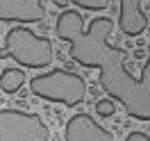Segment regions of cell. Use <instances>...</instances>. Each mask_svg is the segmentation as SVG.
<instances>
[{"label":"cell","instance_id":"10","mask_svg":"<svg viewBox=\"0 0 150 141\" xmlns=\"http://www.w3.org/2000/svg\"><path fill=\"white\" fill-rule=\"evenodd\" d=\"M114 109H116L114 103H112V100H107V98L96 103V112L100 114V116H105V118H107V116H114Z\"/></svg>","mask_w":150,"mask_h":141},{"label":"cell","instance_id":"8","mask_svg":"<svg viewBox=\"0 0 150 141\" xmlns=\"http://www.w3.org/2000/svg\"><path fill=\"white\" fill-rule=\"evenodd\" d=\"M25 82V73L18 68H5L0 73V89L5 94H16Z\"/></svg>","mask_w":150,"mask_h":141},{"label":"cell","instance_id":"1","mask_svg":"<svg viewBox=\"0 0 150 141\" xmlns=\"http://www.w3.org/2000/svg\"><path fill=\"white\" fill-rule=\"evenodd\" d=\"M114 21L107 16H98L84 28V18L80 11H62L57 18V37L71 43V57L80 66L100 71V86L107 96L118 100L132 118L150 121V46L148 64L134 77L123 66L125 50L109 43Z\"/></svg>","mask_w":150,"mask_h":141},{"label":"cell","instance_id":"5","mask_svg":"<svg viewBox=\"0 0 150 141\" xmlns=\"http://www.w3.org/2000/svg\"><path fill=\"white\" fill-rule=\"evenodd\" d=\"M46 18L43 0H0L2 23H39Z\"/></svg>","mask_w":150,"mask_h":141},{"label":"cell","instance_id":"12","mask_svg":"<svg viewBox=\"0 0 150 141\" xmlns=\"http://www.w3.org/2000/svg\"><path fill=\"white\" fill-rule=\"evenodd\" d=\"M71 0H52V5H57V7H66Z\"/></svg>","mask_w":150,"mask_h":141},{"label":"cell","instance_id":"3","mask_svg":"<svg viewBox=\"0 0 150 141\" xmlns=\"http://www.w3.org/2000/svg\"><path fill=\"white\" fill-rule=\"evenodd\" d=\"M30 91L43 100H52V103L66 105V107H75V105L84 103L86 98V82L82 75L64 71V68H55L30 80Z\"/></svg>","mask_w":150,"mask_h":141},{"label":"cell","instance_id":"6","mask_svg":"<svg viewBox=\"0 0 150 141\" xmlns=\"http://www.w3.org/2000/svg\"><path fill=\"white\" fill-rule=\"evenodd\" d=\"M64 141H114V134L107 132L100 123H96L89 114H75L66 123Z\"/></svg>","mask_w":150,"mask_h":141},{"label":"cell","instance_id":"11","mask_svg":"<svg viewBox=\"0 0 150 141\" xmlns=\"http://www.w3.org/2000/svg\"><path fill=\"white\" fill-rule=\"evenodd\" d=\"M125 141H150V137L146 134V132H139V130H134V132H130V134L125 137Z\"/></svg>","mask_w":150,"mask_h":141},{"label":"cell","instance_id":"4","mask_svg":"<svg viewBox=\"0 0 150 141\" xmlns=\"http://www.w3.org/2000/svg\"><path fill=\"white\" fill-rule=\"evenodd\" d=\"M50 130L39 114L0 109V141H48Z\"/></svg>","mask_w":150,"mask_h":141},{"label":"cell","instance_id":"7","mask_svg":"<svg viewBox=\"0 0 150 141\" xmlns=\"http://www.w3.org/2000/svg\"><path fill=\"white\" fill-rule=\"evenodd\" d=\"M121 5V16H118V25L121 32L127 37H139L148 28V18L143 14L141 0H118Z\"/></svg>","mask_w":150,"mask_h":141},{"label":"cell","instance_id":"9","mask_svg":"<svg viewBox=\"0 0 150 141\" xmlns=\"http://www.w3.org/2000/svg\"><path fill=\"white\" fill-rule=\"evenodd\" d=\"M73 5H77V7H82V9H107L109 7V0H71Z\"/></svg>","mask_w":150,"mask_h":141},{"label":"cell","instance_id":"2","mask_svg":"<svg viewBox=\"0 0 150 141\" xmlns=\"http://www.w3.org/2000/svg\"><path fill=\"white\" fill-rule=\"evenodd\" d=\"M52 55H55L52 41L34 34L25 25L11 28L5 37V46L0 50V59L11 57L25 68H43L52 62Z\"/></svg>","mask_w":150,"mask_h":141}]
</instances>
